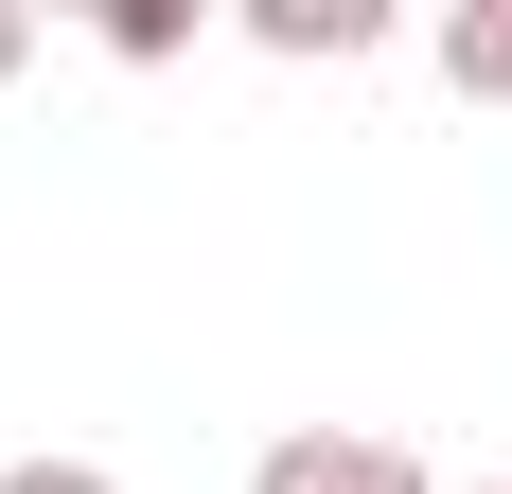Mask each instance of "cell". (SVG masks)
<instances>
[{"instance_id":"obj_1","label":"cell","mask_w":512,"mask_h":494,"mask_svg":"<svg viewBox=\"0 0 512 494\" xmlns=\"http://www.w3.org/2000/svg\"><path fill=\"white\" fill-rule=\"evenodd\" d=\"M248 494H424L407 442H371V424H301V442H265Z\"/></svg>"},{"instance_id":"obj_2","label":"cell","mask_w":512,"mask_h":494,"mask_svg":"<svg viewBox=\"0 0 512 494\" xmlns=\"http://www.w3.org/2000/svg\"><path fill=\"white\" fill-rule=\"evenodd\" d=\"M248 36L318 71V53H371V36H389V0H248Z\"/></svg>"},{"instance_id":"obj_3","label":"cell","mask_w":512,"mask_h":494,"mask_svg":"<svg viewBox=\"0 0 512 494\" xmlns=\"http://www.w3.org/2000/svg\"><path fill=\"white\" fill-rule=\"evenodd\" d=\"M442 71H460V106H512V0H460L442 18Z\"/></svg>"},{"instance_id":"obj_4","label":"cell","mask_w":512,"mask_h":494,"mask_svg":"<svg viewBox=\"0 0 512 494\" xmlns=\"http://www.w3.org/2000/svg\"><path fill=\"white\" fill-rule=\"evenodd\" d=\"M195 36V18H177V0H106V53H124V71H159V53Z\"/></svg>"},{"instance_id":"obj_5","label":"cell","mask_w":512,"mask_h":494,"mask_svg":"<svg viewBox=\"0 0 512 494\" xmlns=\"http://www.w3.org/2000/svg\"><path fill=\"white\" fill-rule=\"evenodd\" d=\"M0 494H124L106 459H0Z\"/></svg>"},{"instance_id":"obj_6","label":"cell","mask_w":512,"mask_h":494,"mask_svg":"<svg viewBox=\"0 0 512 494\" xmlns=\"http://www.w3.org/2000/svg\"><path fill=\"white\" fill-rule=\"evenodd\" d=\"M18 71H36V18H18V0H0V89H18Z\"/></svg>"},{"instance_id":"obj_7","label":"cell","mask_w":512,"mask_h":494,"mask_svg":"<svg viewBox=\"0 0 512 494\" xmlns=\"http://www.w3.org/2000/svg\"><path fill=\"white\" fill-rule=\"evenodd\" d=\"M477 494H512V477H477Z\"/></svg>"}]
</instances>
